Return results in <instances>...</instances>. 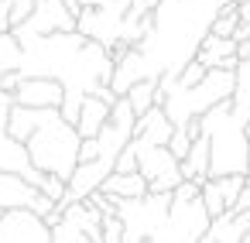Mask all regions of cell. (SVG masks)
<instances>
[{"label":"cell","instance_id":"obj_1","mask_svg":"<svg viewBox=\"0 0 250 243\" xmlns=\"http://www.w3.org/2000/svg\"><path fill=\"white\" fill-rule=\"evenodd\" d=\"M223 4L226 0H161L151 11V31L134 48L113 55L110 89L124 96L141 79L178 76L195 59Z\"/></svg>","mask_w":250,"mask_h":243},{"label":"cell","instance_id":"obj_2","mask_svg":"<svg viewBox=\"0 0 250 243\" xmlns=\"http://www.w3.org/2000/svg\"><path fill=\"white\" fill-rule=\"evenodd\" d=\"M21 41V65L18 72L24 79L42 76L55 79L65 89V100L59 106L62 120L76 127L79 106L86 96H93L100 86H110L113 76V55L100 41L83 38L79 31H55L42 38H18Z\"/></svg>","mask_w":250,"mask_h":243},{"label":"cell","instance_id":"obj_3","mask_svg":"<svg viewBox=\"0 0 250 243\" xmlns=\"http://www.w3.org/2000/svg\"><path fill=\"white\" fill-rule=\"evenodd\" d=\"M199 134H206L209 141V178L247 175L250 168L247 123L236 120V113L229 110V100L199 117Z\"/></svg>","mask_w":250,"mask_h":243},{"label":"cell","instance_id":"obj_4","mask_svg":"<svg viewBox=\"0 0 250 243\" xmlns=\"http://www.w3.org/2000/svg\"><path fill=\"white\" fill-rule=\"evenodd\" d=\"M79 144H83L79 130H76L69 120H62L59 110H52V113L42 120V127L24 141L31 164H35L38 171H45V175L62 178V182H69V175H72L76 164H79Z\"/></svg>","mask_w":250,"mask_h":243},{"label":"cell","instance_id":"obj_5","mask_svg":"<svg viewBox=\"0 0 250 243\" xmlns=\"http://www.w3.org/2000/svg\"><path fill=\"white\" fill-rule=\"evenodd\" d=\"M168 205H171V192L168 195L147 192L144 199H120L117 202V216L124 223V243H144V240H151V233L161 226Z\"/></svg>","mask_w":250,"mask_h":243},{"label":"cell","instance_id":"obj_6","mask_svg":"<svg viewBox=\"0 0 250 243\" xmlns=\"http://www.w3.org/2000/svg\"><path fill=\"white\" fill-rule=\"evenodd\" d=\"M130 147L137 151V171L144 175L147 192L168 195V192H175V188L185 182L178 158H175L165 144H137V141L130 137Z\"/></svg>","mask_w":250,"mask_h":243},{"label":"cell","instance_id":"obj_7","mask_svg":"<svg viewBox=\"0 0 250 243\" xmlns=\"http://www.w3.org/2000/svg\"><path fill=\"white\" fill-rule=\"evenodd\" d=\"M55 31H76V14L62 4V0H38L28 21L14 28V38H42Z\"/></svg>","mask_w":250,"mask_h":243},{"label":"cell","instance_id":"obj_8","mask_svg":"<svg viewBox=\"0 0 250 243\" xmlns=\"http://www.w3.org/2000/svg\"><path fill=\"white\" fill-rule=\"evenodd\" d=\"M0 243H52V226L31 209L0 212Z\"/></svg>","mask_w":250,"mask_h":243},{"label":"cell","instance_id":"obj_9","mask_svg":"<svg viewBox=\"0 0 250 243\" xmlns=\"http://www.w3.org/2000/svg\"><path fill=\"white\" fill-rule=\"evenodd\" d=\"M18 106H31V110H59L62 100H65V89L62 82L55 79H42V76H31V79H21V86L11 93Z\"/></svg>","mask_w":250,"mask_h":243},{"label":"cell","instance_id":"obj_10","mask_svg":"<svg viewBox=\"0 0 250 243\" xmlns=\"http://www.w3.org/2000/svg\"><path fill=\"white\" fill-rule=\"evenodd\" d=\"M195 62L206 65V69H236V41L233 38H219V35H206L199 52H195Z\"/></svg>","mask_w":250,"mask_h":243},{"label":"cell","instance_id":"obj_11","mask_svg":"<svg viewBox=\"0 0 250 243\" xmlns=\"http://www.w3.org/2000/svg\"><path fill=\"white\" fill-rule=\"evenodd\" d=\"M171 120L165 117V110L161 106H151L147 113H141L137 117V123H134V141L137 144H165L168 147V141H171Z\"/></svg>","mask_w":250,"mask_h":243},{"label":"cell","instance_id":"obj_12","mask_svg":"<svg viewBox=\"0 0 250 243\" xmlns=\"http://www.w3.org/2000/svg\"><path fill=\"white\" fill-rule=\"evenodd\" d=\"M38 188L28 185L21 175H11V171H0V212L7 209H31Z\"/></svg>","mask_w":250,"mask_h":243},{"label":"cell","instance_id":"obj_13","mask_svg":"<svg viewBox=\"0 0 250 243\" xmlns=\"http://www.w3.org/2000/svg\"><path fill=\"white\" fill-rule=\"evenodd\" d=\"M100 192H103L106 199H113V202H120V199H144V195H147V182H144L141 171H130V175L110 171L106 182L100 185Z\"/></svg>","mask_w":250,"mask_h":243},{"label":"cell","instance_id":"obj_14","mask_svg":"<svg viewBox=\"0 0 250 243\" xmlns=\"http://www.w3.org/2000/svg\"><path fill=\"white\" fill-rule=\"evenodd\" d=\"M106 120H110V103H103L100 96H86L79 106V117H76V130L83 141H89L106 127Z\"/></svg>","mask_w":250,"mask_h":243},{"label":"cell","instance_id":"obj_15","mask_svg":"<svg viewBox=\"0 0 250 243\" xmlns=\"http://www.w3.org/2000/svg\"><path fill=\"white\" fill-rule=\"evenodd\" d=\"M48 113H52V110H31V106H18V103H14L11 113H7V134L24 144V141L42 127V120H45Z\"/></svg>","mask_w":250,"mask_h":243},{"label":"cell","instance_id":"obj_16","mask_svg":"<svg viewBox=\"0 0 250 243\" xmlns=\"http://www.w3.org/2000/svg\"><path fill=\"white\" fill-rule=\"evenodd\" d=\"M182 164V178L185 182H206L209 178V141H206V134H199L195 141H192V147H188V154L178 161Z\"/></svg>","mask_w":250,"mask_h":243},{"label":"cell","instance_id":"obj_17","mask_svg":"<svg viewBox=\"0 0 250 243\" xmlns=\"http://www.w3.org/2000/svg\"><path fill=\"white\" fill-rule=\"evenodd\" d=\"M229 110L236 113V120H250V59H240L233 69V96H229Z\"/></svg>","mask_w":250,"mask_h":243},{"label":"cell","instance_id":"obj_18","mask_svg":"<svg viewBox=\"0 0 250 243\" xmlns=\"http://www.w3.org/2000/svg\"><path fill=\"white\" fill-rule=\"evenodd\" d=\"M124 100L130 103L134 117L147 113L151 106H158V79H141V82H134V86L124 93Z\"/></svg>","mask_w":250,"mask_h":243},{"label":"cell","instance_id":"obj_19","mask_svg":"<svg viewBox=\"0 0 250 243\" xmlns=\"http://www.w3.org/2000/svg\"><path fill=\"white\" fill-rule=\"evenodd\" d=\"M21 65V41L14 38V31L0 35V79H4L7 72H18Z\"/></svg>","mask_w":250,"mask_h":243},{"label":"cell","instance_id":"obj_20","mask_svg":"<svg viewBox=\"0 0 250 243\" xmlns=\"http://www.w3.org/2000/svg\"><path fill=\"white\" fill-rule=\"evenodd\" d=\"M212 182H216V192H219V199H223V205L229 212L236 205V199H240V188H243L247 175H223V178H212Z\"/></svg>","mask_w":250,"mask_h":243},{"label":"cell","instance_id":"obj_21","mask_svg":"<svg viewBox=\"0 0 250 243\" xmlns=\"http://www.w3.org/2000/svg\"><path fill=\"white\" fill-rule=\"evenodd\" d=\"M52 243H96L86 229H79L76 223H69V219H59L55 226H52Z\"/></svg>","mask_w":250,"mask_h":243},{"label":"cell","instance_id":"obj_22","mask_svg":"<svg viewBox=\"0 0 250 243\" xmlns=\"http://www.w3.org/2000/svg\"><path fill=\"white\" fill-rule=\"evenodd\" d=\"M100 243H124V223L117 212H103L100 223Z\"/></svg>","mask_w":250,"mask_h":243},{"label":"cell","instance_id":"obj_23","mask_svg":"<svg viewBox=\"0 0 250 243\" xmlns=\"http://www.w3.org/2000/svg\"><path fill=\"white\" fill-rule=\"evenodd\" d=\"M4 4H7V11H11V31H14L21 21H28V14L35 11L38 0H4Z\"/></svg>","mask_w":250,"mask_h":243},{"label":"cell","instance_id":"obj_24","mask_svg":"<svg viewBox=\"0 0 250 243\" xmlns=\"http://www.w3.org/2000/svg\"><path fill=\"white\" fill-rule=\"evenodd\" d=\"M38 192H42V195H48V199H52V202H59V205L65 202V182H62V178H55V175H45V178H42V185H38Z\"/></svg>","mask_w":250,"mask_h":243},{"label":"cell","instance_id":"obj_25","mask_svg":"<svg viewBox=\"0 0 250 243\" xmlns=\"http://www.w3.org/2000/svg\"><path fill=\"white\" fill-rule=\"evenodd\" d=\"M89 4L110 18H127V11H130V0H89Z\"/></svg>","mask_w":250,"mask_h":243},{"label":"cell","instance_id":"obj_26","mask_svg":"<svg viewBox=\"0 0 250 243\" xmlns=\"http://www.w3.org/2000/svg\"><path fill=\"white\" fill-rule=\"evenodd\" d=\"M206 72H209V69H206V65H199V62L192 59V62H188V65H185V69L175 76V82H178V86H195V82H199Z\"/></svg>","mask_w":250,"mask_h":243},{"label":"cell","instance_id":"obj_27","mask_svg":"<svg viewBox=\"0 0 250 243\" xmlns=\"http://www.w3.org/2000/svg\"><path fill=\"white\" fill-rule=\"evenodd\" d=\"M233 212H250V175H247V182H243V188H240V199H236Z\"/></svg>","mask_w":250,"mask_h":243},{"label":"cell","instance_id":"obj_28","mask_svg":"<svg viewBox=\"0 0 250 243\" xmlns=\"http://www.w3.org/2000/svg\"><path fill=\"white\" fill-rule=\"evenodd\" d=\"M21 79H24L21 72H7L4 79H0V89H4V93H14V89L21 86Z\"/></svg>","mask_w":250,"mask_h":243},{"label":"cell","instance_id":"obj_29","mask_svg":"<svg viewBox=\"0 0 250 243\" xmlns=\"http://www.w3.org/2000/svg\"><path fill=\"white\" fill-rule=\"evenodd\" d=\"M11 31V11H7V4L0 0V35H7Z\"/></svg>","mask_w":250,"mask_h":243},{"label":"cell","instance_id":"obj_30","mask_svg":"<svg viewBox=\"0 0 250 243\" xmlns=\"http://www.w3.org/2000/svg\"><path fill=\"white\" fill-rule=\"evenodd\" d=\"M62 4H65V7H69L72 14H79L83 7H89V0H62Z\"/></svg>","mask_w":250,"mask_h":243},{"label":"cell","instance_id":"obj_31","mask_svg":"<svg viewBox=\"0 0 250 243\" xmlns=\"http://www.w3.org/2000/svg\"><path fill=\"white\" fill-rule=\"evenodd\" d=\"M236 59H250V41H236Z\"/></svg>","mask_w":250,"mask_h":243},{"label":"cell","instance_id":"obj_32","mask_svg":"<svg viewBox=\"0 0 250 243\" xmlns=\"http://www.w3.org/2000/svg\"><path fill=\"white\" fill-rule=\"evenodd\" d=\"M195 243H216V240H212V233H209V229H206V233H202V236H199V240H195Z\"/></svg>","mask_w":250,"mask_h":243},{"label":"cell","instance_id":"obj_33","mask_svg":"<svg viewBox=\"0 0 250 243\" xmlns=\"http://www.w3.org/2000/svg\"><path fill=\"white\" fill-rule=\"evenodd\" d=\"M243 243H250V229H247V233H243Z\"/></svg>","mask_w":250,"mask_h":243},{"label":"cell","instance_id":"obj_34","mask_svg":"<svg viewBox=\"0 0 250 243\" xmlns=\"http://www.w3.org/2000/svg\"><path fill=\"white\" fill-rule=\"evenodd\" d=\"M247 141H250V120H247Z\"/></svg>","mask_w":250,"mask_h":243},{"label":"cell","instance_id":"obj_35","mask_svg":"<svg viewBox=\"0 0 250 243\" xmlns=\"http://www.w3.org/2000/svg\"><path fill=\"white\" fill-rule=\"evenodd\" d=\"M233 4H250V0H233Z\"/></svg>","mask_w":250,"mask_h":243}]
</instances>
